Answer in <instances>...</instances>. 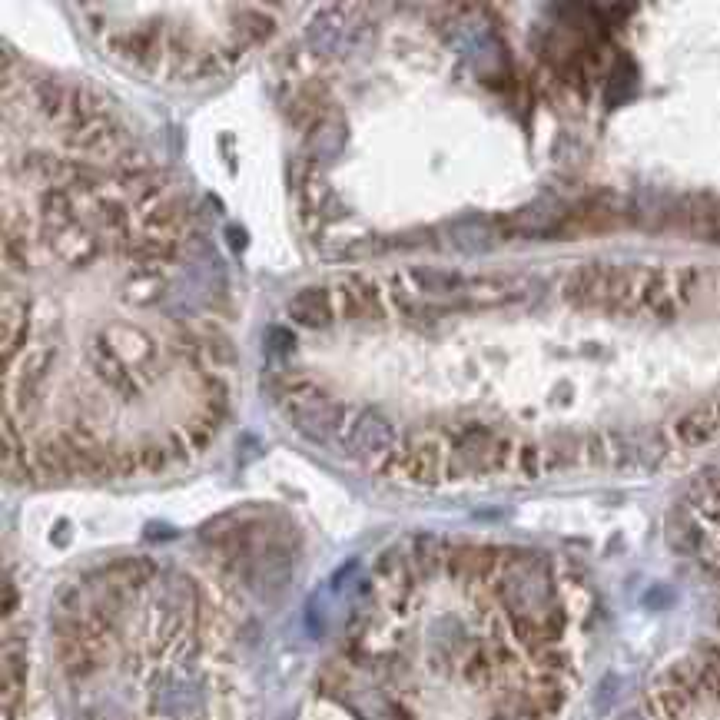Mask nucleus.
Returning <instances> with one entry per match:
<instances>
[{"label": "nucleus", "instance_id": "nucleus-1", "mask_svg": "<svg viewBox=\"0 0 720 720\" xmlns=\"http://www.w3.org/2000/svg\"><path fill=\"white\" fill-rule=\"evenodd\" d=\"M286 412L289 422L302 438L316 445H332L336 438L346 435V425L352 415H346V409L326 395L316 385H299L286 395Z\"/></svg>", "mask_w": 720, "mask_h": 720}, {"label": "nucleus", "instance_id": "nucleus-2", "mask_svg": "<svg viewBox=\"0 0 720 720\" xmlns=\"http://www.w3.org/2000/svg\"><path fill=\"white\" fill-rule=\"evenodd\" d=\"M395 425L385 419L382 412H356L346 425V435H342V445H346V452L352 458H359V462H369V458H379V455H389L395 448Z\"/></svg>", "mask_w": 720, "mask_h": 720}, {"label": "nucleus", "instance_id": "nucleus-3", "mask_svg": "<svg viewBox=\"0 0 720 720\" xmlns=\"http://www.w3.org/2000/svg\"><path fill=\"white\" fill-rule=\"evenodd\" d=\"M694 505L701 511V525L687 528L694 548L711 551V558L720 565V472L701 478V488L694 492Z\"/></svg>", "mask_w": 720, "mask_h": 720}, {"label": "nucleus", "instance_id": "nucleus-4", "mask_svg": "<svg viewBox=\"0 0 720 720\" xmlns=\"http://www.w3.org/2000/svg\"><path fill=\"white\" fill-rule=\"evenodd\" d=\"M392 465L402 478L419 485H435L448 475V458H442V445L438 442H415L395 455Z\"/></svg>", "mask_w": 720, "mask_h": 720}, {"label": "nucleus", "instance_id": "nucleus-5", "mask_svg": "<svg viewBox=\"0 0 720 720\" xmlns=\"http://www.w3.org/2000/svg\"><path fill=\"white\" fill-rule=\"evenodd\" d=\"M289 316L292 322L306 329H326L332 319H336V309H332V289L322 286H309L302 289L296 299L289 302Z\"/></svg>", "mask_w": 720, "mask_h": 720}, {"label": "nucleus", "instance_id": "nucleus-6", "mask_svg": "<svg viewBox=\"0 0 720 720\" xmlns=\"http://www.w3.org/2000/svg\"><path fill=\"white\" fill-rule=\"evenodd\" d=\"M200 701H203L200 687H196L193 681H186V677H166L153 694V707L160 714H170V717L193 714L196 707H200Z\"/></svg>", "mask_w": 720, "mask_h": 720}, {"label": "nucleus", "instance_id": "nucleus-7", "mask_svg": "<svg viewBox=\"0 0 720 720\" xmlns=\"http://www.w3.org/2000/svg\"><path fill=\"white\" fill-rule=\"evenodd\" d=\"M349 140V127L342 117H322L316 127L309 130V153L312 160L329 163L342 153V146Z\"/></svg>", "mask_w": 720, "mask_h": 720}, {"label": "nucleus", "instance_id": "nucleus-8", "mask_svg": "<svg viewBox=\"0 0 720 720\" xmlns=\"http://www.w3.org/2000/svg\"><path fill=\"white\" fill-rule=\"evenodd\" d=\"M70 140L77 143L80 150L107 156V153L117 150L120 130H117V123H110L107 117H100V120H83V123H77V130L70 133Z\"/></svg>", "mask_w": 720, "mask_h": 720}, {"label": "nucleus", "instance_id": "nucleus-9", "mask_svg": "<svg viewBox=\"0 0 720 720\" xmlns=\"http://www.w3.org/2000/svg\"><path fill=\"white\" fill-rule=\"evenodd\" d=\"M156 565L146 558H123V561H113V565L103 568V584H110V588L117 591H133V588H143L146 581L153 578Z\"/></svg>", "mask_w": 720, "mask_h": 720}, {"label": "nucleus", "instance_id": "nucleus-10", "mask_svg": "<svg viewBox=\"0 0 720 720\" xmlns=\"http://www.w3.org/2000/svg\"><path fill=\"white\" fill-rule=\"evenodd\" d=\"M720 432V412H717V405L714 409H701V412H691V415H684L681 422L674 425V438L681 445H707L711 438Z\"/></svg>", "mask_w": 720, "mask_h": 720}, {"label": "nucleus", "instance_id": "nucleus-11", "mask_svg": "<svg viewBox=\"0 0 720 720\" xmlns=\"http://www.w3.org/2000/svg\"><path fill=\"white\" fill-rule=\"evenodd\" d=\"M24 687H27V657H24V648L14 654V644H7V651H4V711H7V717H14V711L20 707Z\"/></svg>", "mask_w": 720, "mask_h": 720}, {"label": "nucleus", "instance_id": "nucleus-12", "mask_svg": "<svg viewBox=\"0 0 720 720\" xmlns=\"http://www.w3.org/2000/svg\"><path fill=\"white\" fill-rule=\"evenodd\" d=\"M44 226H47L50 239L64 236L67 229H73V206H70L67 190H50L44 196Z\"/></svg>", "mask_w": 720, "mask_h": 720}, {"label": "nucleus", "instance_id": "nucleus-13", "mask_svg": "<svg viewBox=\"0 0 720 720\" xmlns=\"http://www.w3.org/2000/svg\"><path fill=\"white\" fill-rule=\"evenodd\" d=\"M452 243L468 256H482L488 249H495L498 236H495V229H488L482 223H462L452 229Z\"/></svg>", "mask_w": 720, "mask_h": 720}, {"label": "nucleus", "instance_id": "nucleus-14", "mask_svg": "<svg viewBox=\"0 0 720 720\" xmlns=\"http://www.w3.org/2000/svg\"><path fill=\"white\" fill-rule=\"evenodd\" d=\"M415 283L429 292H452L462 286V276L458 273H448V269H432V266H415L409 273Z\"/></svg>", "mask_w": 720, "mask_h": 720}, {"label": "nucleus", "instance_id": "nucleus-15", "mask_svg": "<svg viewBox=\"0 0 720 720\" xmlns=\"http://www.w3.org/2000/svg\"><path fill=\"white\" fill-rule=\"evenodd\" d=\"M20 173H24V180H57L60 166L50 160L44 153H27L24 160H20Z\"/></svg>", "mask_w": 720, "mask_h": 720}, {"label": "nucleus", "instance_id": "nucleus-16", "mask_svg": "<svg viewBox=\"0 0 720 720\" xmlns=\"http://www.w3.org/2000/svg\"><path fill=\"white\" fill-rule=\"evenodd\" d=\"M236 27L243 30V40L246 44H259V40H266V37H273V17H266V14H246V17H239L236 20Z\"/></svg>", "mask_w": 720, "mask_h": 720}, {"label": "nucleus", "instance_id": "nucleus-17", "mask_svg": "<svg viewBox=\"0 0 720 720\" xmlns=\"http://www.w3.org/2000/svg\"><path fill=\"white\" fill-rule=\"evenodd\" d=\"M339 27H342V20H336L332 14H322L316 24L309 27V37L316 40V47L332 50V47H336V40H339Z\"/></svg>", "mask_w": 720, "mask_h": 720}, {"label": "nucleus", "instance_id": "nucleus-18", "mask_svg": "<svg viewBox=\"0 0 720 720\" xmlns=\"http://www.w3.org/2000/svg\"><path fill=\"white\" fill-rule=\"evenodd\" d=\"M183 432H186V445H190V452H203V448H210L213 435H216V429L206 419H190L183 425Z\"/></svg>", "mask_w": 720, "mask_h": 720}, {"label": "nucleus", "instance_id": "nucleus-19", "mask_svg": "<svg viewBox=\"0 0 720 720\" xmlns=\"http://www.w3.org/2000/svg\"><path fill=\"white\" fill-rule=\"evenodd\" d=\"M137 458H140V472H163V468L170 465L173 452H166L163 445L150 442V445L137 448Z\"/></svg>", "mask_w": 720, "mask_h": 720}, {"label": "nucleus", "instance_id": "nucleus-20", "mask_svg": "<svg viewBox=\"0 0 720 720\" xmlns=\"http://www.w3.org/2000/svg\"><path fill=\"white\" fill-rule=\"evenodd\" d=\"M266 349H269V356H273V359H283V356H289L292 349H296V336H292L289 329L273 326V329H269V336H266Z\"/></svg>", "mask_w": 720, "mask_h": 720}, {"label": "nucleus", "instance_id": "nucleus-21", "mask_svg": "<svg viewBox=\"0 0 720 720\" xmlns=\"http://www.w3.org/2000/svg\"><path fill=\"white\" fill-rule=\"evenodd\" d=\"M97 213L103 219V229H113V233H120L123 223H127V206H123L120 200H103L97 206Z\"/></svg>", "mask_w": 720, "mask_h": 720}, {"label": "nucleus", "instance_id": "nucleus-22", "mask_svg": "<svg viewBox=\"0 0 720 720\" xmlns=\"http://www.w3.org/2000/svg\"><path fill=\"white\" fill-rule=\"evenodd\" d=\"M226 243H229V249H236V253H243L246 243H249V236H246L239 226H226Z\"/></svg>", "mask_w": 720, "mask_h": 720}, {"label": "nucleus", "instance_id": "nucleus-23", "mask_svg": "<svg viewBox=\"0 0 720 720\" xmlns=\"http://www.w3.org/2000/svg\"><path fill=\"white\" fill-rule=\"evenodd\" d=\"M4 614L10 618V614H14V581H4Z\"/></svg>", "mask_w": 720, "mask_h": 720}]
</instances>
